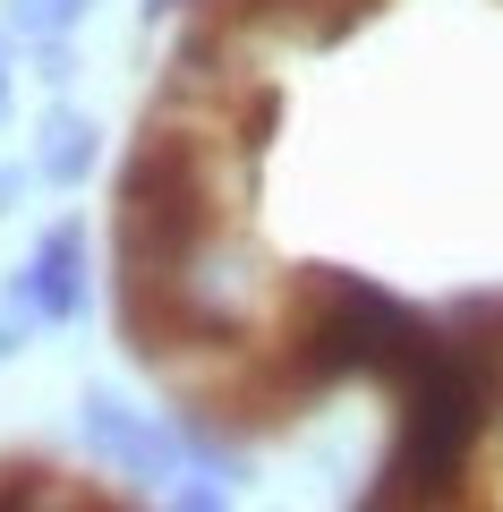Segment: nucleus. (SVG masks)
I'll use <instances>...</instances> for the list:
<instances>
[{
    "label": "nucleus",
    "mask_w": 503,
    "mask_h": 512,
    "mask_svg": "<svg viewBox=\"0 0 503 512\" xmlns=\"http://www.w3.org/2000/svg\"><path fill=\"white\" fill-rule=\"evenodd\" d=\"M77 308H86V239L60 222V231L35 239L18 291H9V316H26V325H69Z\"/></svg>",
    "instance_id": "nucleus-1"
},
{
    "label": "nucleus",
    "mask_w": 503,
    "mask_h": 512,
    "mask_svg": "<svg viewBox=\"0 0 503 512\" xmlns=\"http://www.w3.org/2000/svg\"><path fill=\"white\" fill-rule=\"evenodd\" d=\"M86 444L128 478H180V436L154 427L145 410L111 402V393H86Z\"/></svg>",
    "instance_id": "nucleus-2"
},
{
    "label": "nucleus",
    "mask_w": 503,
    "mask_h": 512,
    "mask_svg": "<svg viewBox=\"0 0 503 512\" xmlns=\"http://www.w3.org/2000/svg\"><path fill=\"white\" fill-rule=\"evenodd\" d=\"M35 171L43 180H86L94 171V120H77V111H52V120H43V146H35Z\"/></svg>",
    "instance_id": "nucleus-3"
},
{
    "label": "nucleus",
    "mask_w": 503,
    "mask_h": 512,
    "mask_svg": "<svg viewBox=\"0 0 503 512\" xmlns=\"http://www.w3.org/2000/svg\"><path fill=\"white\" fill-rule=\"evenodd\" d=\"M359 9H367V0H231V18H290V26H307V35L359 18Z\"/></svg>",
    "instance_id": "nucleus-4"
},
{
    "label": "nucleus",
    "mask_w": 503,
    "mask_h": 512,
    "mask_svg": "<svg viewBox=\"0 0 503 512\" xmlns=\"http://www.w3.org/2000/svg\"><path fill=\"white\" fill-rule=\"evenodd\" d=\"M94 0H9V35H26V43H60L77 18H86Z\"/></svg>",
    "instance_id": "nucleus-5"
},
{
    "label": "nucleus",
    "mask_w": 503,
    "mask_h": 512,
    "mask_svg": "<svg viewBox=\"0 0 503 512\" xmlns=\"http://www.w3.org/2000/svg\"><path fill=\"white\" fill-rule=\"evenodd\" d=\"M171 512H231V478H180Z\"/></svg>",
    "instance_id": "nucleus-6"
},
{
    "label": "nucleus",
    "mask_w": 503,
    "mask_h": 512,
    "mask_svg": "<svg viewBox=\"0 0 503 512\" xmlns=\"http://www.w3.org/2000/svg\"><path fill=\"white\" fill-rule=\"evenodd\" d=\"M0 120H9V52H0Z\"/></svg>",
    "instance_id": "nucleus-7"
},
{
    "label": "nucleus",
    "mask_w": 503,
    "mask_h": 512,
    "mask_svg": "<svg viewBox=\"0 0 503 512\" xmlns=\"http://www.w3.org/2000/svg\"><path fill=\"white\" fill-rule=\"evenodd\" d=\"M9 197H18V171H0V205H9Z\"/></svg>",
    "instance_id": "nucleus-8"
},
{
    "label": "nucleus",
    "mask_w": 503,
    "mask_h": 512,
    "mask_svg": "<svg viewBox=\"0 0 503 512\" xmlns=\"http://www.w3.org/2000/svg\"><path fill=\"white\" fill-rule=\"evenodd\" d=\"M145 9H154V18H171V9H188V0H145Z\"/></svg>",
    "instance_id": "nucleus-9"
}]
</instances>
